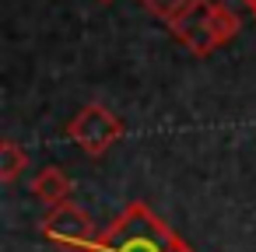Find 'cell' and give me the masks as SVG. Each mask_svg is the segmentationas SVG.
Segmentation results:
<instances>
[{
    "mask_svg": "<svg viewBox=\"0 0 256 252\" xmlns=\"http://www.w3.org/2000/svg\"><path fill=\"white\" fill-rule=\"evenodd\" d=\"M84 252H193L148 203H126Z\"/></svg>",
    "mask_w": 256,
    "mask_h": 252,
    "instance_id": "obj_1",
    "label": "cell"
},
{
    "mask_svg": "<svg viewBox=\"0 0 256 252\" xmlns=\"http://www.w3.org/2000/svg\"><path fill=\"white\" fill-rule=\"evenodd\" d=\"M238 28H242L238 14L228 4H221V0H196L190 11H182L168 25V32L193 56H210L214 49H221L224 42H232L238 35Z\"/></svg>",
    "mask_w": 256,
    "mask_h": 252,
    "instance_id": "obj_2",
    "label": "cell"
},
{
    "mask_svg": "<svg viewBox=\"0 0 256 252\" xmlns=\"http://www.w3.org/2000/svg\"><path fill=\"white\" fill-rule=\"evenodd\" d=\"M123 133H126L123 119H120L112 109H106L102 102L81 105V109L70 116V123H67V137H70L88 158H102L116 140H123Z\"/></svg>",
    "mask_w": 256,
    "mask_h": 252,
    "instance_id": "obj_3",
    "label": "cell"
},
{
    "mask_svg": "<svg viewBox=\"0 0 256 252\" xmlns=\"http://www.w3.org/2000/svg\"><path fill=\"white\" fill-rule=\"evenodd\" d=\"M39 231L53 242V245H60L64 252H84L95 238H98V231H95V221L84 214V207H78L74 200H67V203H60V207H50L46 214H42V221H39Z\"/></svg>",
    "mask_w": 256,
    "mask_h": 252,
    "instance_id": "obj_4",
    "label": "cell"
},
{
    "mask_svg": "<svg viewBox=\"0 0 256 252\" xmlns=\"http://www.w3.org/2000/svg\"><path fill=\"white\" fill-rule=\"evenodd\" d=\"M70 193H74V182H70V175H67V172H60L56 165L42 168V172L32 179V196H36L39 203H46V210H50V207L67 203V200H70Z\"/></svg>",
    "mask_w": 256,
    "mask_h": 252,
    "instance_id": "obj_5",
    "label": "cell"
},
{
    "mask_svg": "<svg viewBox=\"0 0 256 252\" xmlns=\"http://www.w3.org/2000/svg\"><path fill=\"white\" fill-rule=\"evenodd\" d=\"M28 168V151L18 140H0V182H14Z\"/></svg>",
    "mask_w": 256,
    "mask_h": 252,
    "instance_id": "obj_6",
    "label": "cell"
},
{
    "mask_svg": "<svg viewBox=\"0 0 256 252\" xmlns=\"http://www.w3.org/2000/svg\"><path fill=\"white\" fill-rule=\"evenodd\" d=\"M140 4H144L154 18H162V21H168V25H172L182 11H190V7L196 4V0H140Z\"/></svg>",
    "mask_w": 256,
    "mask_h": 252,
    "instance_id": "obj_7",
    "label": "cell"
},
{
    "mask_svg": "<svg viewBox=\"0 0 256 252\" xmlns=\"http://www.w3.org/2000/svg\"><path fill=\"white\" fill-rule=\"evenodd\" d=\"M242 4H246V7H249V11L256 14V0H242Z\"/></svg>",
    "mask_w": 256,
    "mask_h": 252,
    "instance_id": "obj_8",
    "label": "cell"
},
{
    "mask_svg": "<svg viewBox=\"0 0 256 252\" xmlns=\"http://www.w3.org/2000/svg\"><path fill=\"white\" fill-rule=\"evenodd\" d=\"M102 4H109V0H102Z\"/></svg>",
    "mask_w": 256,
    "mask_h": 252,
    "instance_id": "obj_9",
    "label": "cell"
}]
</instances>
